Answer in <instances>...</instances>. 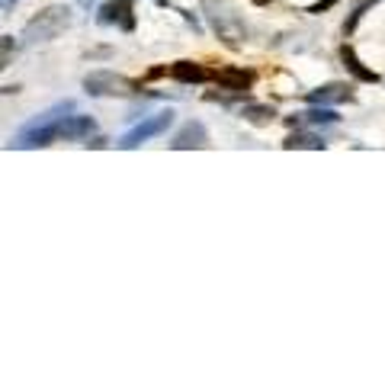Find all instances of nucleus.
<instances>
[{"label": "nucleus", "instance_id": "obj_1", "mask_svg": "<svg viewBox=\"0 0 385 385\" xmlns=\"http://www.w3.org/2000/svg\"><path fill=\"white\" fill-rule=\"evenodd\" d=\"M68 113H74V103H71V100H65V103H55L48 113L36 116L32 122H26V126L20 128L16 144H20V148H46V144H52L55 138H58L61 122L68 119Z\"/></svg>", "mask_w": 385, "mask_h": 385}, {"label": "nucleus", "instance_id": "obj_2", "mask_svg": "<svg viewBox=\"0 0 385 385\" xmlns=\"http://www.w3.org/2000/svg\"><path fill=\"white\" fill-rule=\"evenodd\" d=\"M203 13H205V20H209L212 32H215L228 48H241L244 46L248 26L241 23V16L234 13L225 0H203Z\"/></svg>", "mask_w": 385, "mask_h": 385}, {"label": "nucleus", "instance_id": "obj_3", "mask_svg": "<svg viewBox=\"0 0 385 385\" xmlns=\"http://www.w3.org/2000/svg\"><path fill=\"white\" fill-rule=\"evenodd\" d=\"M71 26V10L68 7H46L42 13H36L26 23L23 29V39L29 42V46H36V42H52L58 32H65Z\"/></svg>", "mask_w": 385, "mask_h": 385}, {"label": "nucleus", "instance_id": "obj_4", "mask_svg": "<svg viewBox=\"0 0 385 385\" xmlns=\"http://www.w3.org/2000/svg\"><path fill=\"white\" fill-rule=\"evenodd\" d=\"M83 90L90 97H132L138 90V83L126 74H116V71H90L83 77Z\"/></svg>", "mask_w": 385, "mask_h": 385}, {"label": "nucleus", "instance_id": "obj_5", "mask_svg": "<svg viewBox=\"0 0 385 385\" xmlns=\"http://www.w3.org/2000/svg\"><path fill=\"white\" fill-rule=\"evenodd\" d=\"M174 126V113L170 109H161V113H154V116H148V119H142L135 128H128L126 135L119 138V148H126V151H132V148H138L142 142H148V138H158V135H164L167 128Z\"/></svg>", "mask_w": 385, "mask_h": 385}, {"label": "nucleus", "instance_id": "obj_6", "mask_svg": "<svg viewBox=\"0 0 385 385\" xmlns=\"http://www.w3.org/2000/svg\"><path fill=\"white\" fill-rule=\"evenodd\" d=\"M97 23L119 26V29L132 32L135 29V4H132V0H106L103 7L97 10Z\"/></svg>", "mask_w": 385, "mask_h": 385}, {"label": "nucleus", "instance_id": "obj_7", "mask_svg": "<svg viewBox=\"0 0 385 385\" xmlns=\"http://www.w3.org/2000/svg\"><path fill=\"white\" fill-rule=\"evenodd\" d=\"M289 128H305V126H337L340 116L334 113L331 106H318L311 103V109H305V113L299 116H289Z\"/></svg>", "mask_w": 385, "mask_h": 385}, {"label": "nucleus", "instance_id": "obj_8", "mask_svg": "<svg viewBox=\"0 0 385 385\" xmlns=\"http://www.w3.org/2000/svg\"><path fill=\"white\" fill-rule=\"evenodd\" d=\"M205 144H209V132H205L203 122H187L174 135L170 148L174 151H189V148H205Z\"/></svg>", "mask_w": 385, "mask_h": 385}, {"label": "nucleus", "instance_id": "obj_9", "mask_svg": "<svg viewBox=\"0 0 385 385\" xmlns=\"http://www.w3.org/2000/svg\"><path fill=\"white\" fill-rule=\"evenodd\" d=\"M215 83L228 93H248V87L254 83V71L248 68H222L215 71Z\"/></svg>", "mask_w": 385, "mask_h": 385}, {"label": "nucleus", "instance_id": "obj_10", "mask_svg": "<svg viewBox=\"0 0 385 385\" xmlns=\"http://www.w3.org/2000/svg\"><path fill=\"white\" fill-rule=\"evenodd\" d=\"M170 77L180 83H205L215 81V71H209L199 61H177V65H170Z\"/></svg>", "mask_w": 385, "mask_h": 385}, {"label": "nucleus", "instance_id": "obj_11", "mask_svg": "<svg viewBox=\"0 0 385 385\" xmlns=\"http://www.w3.org/2000/svg\"><path fill=\"white\" fill-rule=\"evenodd\" d=\"M93 128H97V122H93L90 116L74 113V116H68V119L61 122L58 138H65V142H81V138H90L93 135Z\"/></svg>", "mask_w": 385, "mask_h": 385}, {"label": "nucleus", "instance_id": "obj_12", "mask_svg": "<svg viewBox=\"0 0 385 385\" xmlns=\"http://www.w3.org/2000/svg\"><path fill=\"white\" fill-rule=\"evenodd\" d=\"M309 103H318V106H331V103H347V100H353V90H350L347 83H325V87H318V90H311Z\"/></svg>", "mask_w": 385, "mask_h": 385}, {"label": "nucleus", "instance_id": "obj_13", "mask_svg": "<svg viewBox=\"0 0 385 385\" xmlns=\"http://www.w3.org/2000/svg\"><path fill=\"white\" fill-rule=\"evenodd\" d=\"M286 151H325L327 142L321 138V132H302V128H295L292 135L283 142Z\"/></svg>", "mask_w": 385, "mask_h": 385}, {"label": "nucleus", "instance_id": "obj_14", "mask_svg": "<svg viewBox=\"0 0 385 385\" xmlns=\"http://www.w3.org/2000/svg\"><path fill=\"white\" fill-rule=\"evenodd\" d=\"M340 61H344V68L350 71V74L356 77V81H363V83H376L379 81V74L372 68H366V65H363L360 58H356V52L350 46H344L340 48Z\"/></svg>", "mask_w": 385, "mask_h": 385}, {"label": "nucleus", "instance_id": "obj_15", "mask_svg": "<svg viewBox=\"0 0 385 385\" xmlns=\"http://www.w3.org/2000/svg\"><path fill=\"white\" fill-rule=\"evenodd\" d=\"M241 119H248L250 126H270L276 119V109L273 106H264V103H248L241 109Z\"/></svg>", "mask_w": 385, "mask_h": 385}, {"label": "nucleus", "instance_id": "obj_16", "mask_svg": "<svg viewBox=\"0 0 385 385\" xmlns=\"http://www.w3.org/2000/svg\"><path fill=\"white\" fill-rule=\"evenodd\" d=\"M372 4H376V0H366V4H360V7H356L353 13H350V20H347V23H344V32H347V36H350V32L356 29V23H360V16L366 13V10H370Z\"/></svg>", "mask_w": 385, "mask_h": 385}, {"label": "nucleus", "instance_id": "obj_17", "mask_svg": "<svg viewBox=\"0 0 385 385\" xmlns=\"http://www.w3.org/2000/svg\"><path fill=\"white\" fill-rule=\"evenodd\" d=\"M334 4H340V0H318V4H311L309 13H325V10H331Z\"/></svg>", "mask_w": 385, "mask_h": 385}, {"label": "nucleus", "instance_id": "obj_18", "mask_svg": "<svg viewBox=\"0 0 385 385\" xmlns=\"http://www.w3.org/2000/svg\"><path fill=\"white\" fill-rule=\"evenodd\" d=\"M10 48H13V36H4V68L10 65Z\"/></svg>", "mask_w": 385, "mask_h": 385}, {"label": "nucleus", "instance_id": "obj_19", "mask_svg": "<svg viewBox=\"0 0 385 385\" xmlns=\"http://www.w3.org/2000/svg\"><path fill=\"white\" fill-rule=\"evenodd\" d=\"M13 4H16V0H4V13H10V10H13Z\"/></svg>", "mask_w": 385, "mask_h": 385}, {"label": "nucleus", "instance_id": "obj_20", "mask_svg": "<svg viewBox=\"0 0 385 385\" xmlns=\"http://www.w3.org/2000/svg\"><path fill=\"white\" fill-rule=\"evenodd\" d=\"M250 4H257V7H266V4H273V0H250Z\"/></svg>", "mask_w": 385, "mask_h": 385}, {"label": "nucleus", "instance_id": "obj_21", "mask_svg": "<svg viewBox=\"0 0 385 385\" xmlns=\"http://www.w3.org/2000/svg\"><path fill=\"white\" fill-rule=\"evenodd\" d=\"M161 4H167V0H161Z\"/></svg>", "mask_w": 385, "mask_h": 385}]
</instances>
